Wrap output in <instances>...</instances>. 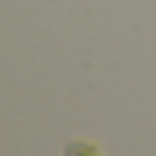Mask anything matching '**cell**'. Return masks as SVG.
Returning <instances> with one entry per match:
<instances>
[{
    "label": "cell",
    "instance_id": "cell-1",
    "mask_svg": "<svg viewBox=\"0 0 156 156\" xmlns=\"http://www.w3.org/2000/svg\"><path fill=\"white\" fill-rule=\"evenodd\" d=\"M66 156H99V154H96V148L90 143H71Z\"/></svg>",
    "mask_w": 156,
    "mask_h": 156
}]
</instances>
